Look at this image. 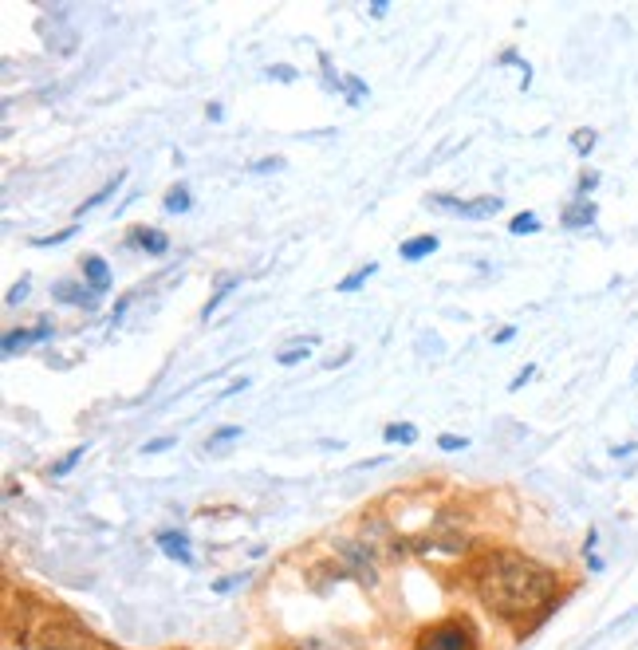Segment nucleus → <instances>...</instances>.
<instances>
[{"instance_id":"obj_1","label":"nucleus","mask_w":638,"mask_h":650,"mask_svg":"<svg viewBox=\"0 0 638 650\" xmlns=\"http://www.w3.org/2000/svg\"><path fill=\"white\" fill-rule=\"evenodd\" d=\"M473 588L477 599L505 622L544 619L555 603V575L513 548L489 552L473 572Z\"/></svg>"},{"instance_id":"obj_2","label":"nucleus","mask_w":638,"mask_h":650,"mask_svg":"<svg viewBox=\"0 0 638 650\" xmlns=\"http://www.w3.org/2000/svg\"><path fill=\"white\" fill-rule=\"evenodd\" d=\"M95 635L84 627V622L56 615V619H44L40 627L32 630L28 650H95Z\"/></svg>"},{"instance_id":"obj_3","label":"nucleus","mask_w":638,"mask_h":650,"mask_svg":"<svg viewBox=\"0 0 638 650\" xmlns=\"http://www.w3.org/2000/svg\"><path fill=\"white\" fill-rule=\"evenodd\" d=\"M414 650H477V635L465 619H445V622H434L418 635Z\"/></svg>"},{"instance_id":"obj_4","label":"nucleus","mask_w":638,"mask_h":650,"mask_svg":"<svg viewBox=\"0 0 638 650\" xmlns=\"http://www.w3.org/2000/svg\"><path fill=\"white\" fill-rule=\"evenodd\" d=\"M331 548H335V556H339L343 572L355 575L359 583H367V588H375V583H379V560L367 552V548H363V540L335 536V540H331Z\"/></svg>"},{"instance_id":"obj_5","label":"nucleus","mask_w":638,"mask_h":650,"mask_svg":"<svg viewBox=\"0 0 638 650\" xmlns=\"http://www.w3.org/2000/svg\"><path fill=\"white\" fill-rule=\"evenodd\" d=\"M359 540H363V548H367L375 560H395V556H403V540L395 536V528H390L382 517H367V520H363Z\"/></svg>"},{"instance_id":"obj_6","label":"nucleus","mask_w":638,"mask_h":650,"mask_svg":"<svg viewBox=\"0 0 638 650\" xmlns=\"http://www.w3.org/2000/svg\"><path fill=\"white\" fill-rule=\"evenodd\" d=\"M430 205H437V209H450V213L465 217V221H485V217L500 213V197H497V194L473 197V201H461V197H450V194H437V197H430Z\"/></svg>"},{"instance_id":"obj_7","label":"nucleus","mask_w":638,"mask_h":650,"mask_svg":"<svg viewBox=\"0 0 638 650\" xmlns=\"http://www.w3.org/2000/svg\"><path fill=\"white\" fill-rule=\"evenodd\" d=\"M52 300H56V304H71V308H87V311L99 308V292L91 288V284H76V280L52 284Z\"/></svg>"},{"instance_id":"obj_8","label":"nucleus","mask_w":638,"mask_h":650,"mask_svg":"<svg viewBox=\"0 0 638 650\" xmlns=\"http://www.w3.org/2000/svg\"><path fill=\"white\" fill-rule=\"evenodd\" d=\"M40 340H52V319L44 316L36 327H28V332H8L4 335V355H16V351H24L28 343H40Z\"/></svg>"},{"instance_id":"obj_9","label":"nucleus","mask_w":638,"mask_h":650,"mask_svg":"<svg viewBox=\"0 0 638 650\" xmlns=\"http://www.w3.org/2000/svg\"><path fill=\"white\" fill-rule=\"evenodd\" d=\"M595 217H599L595 201H591V197H576V201H568V205H563L560 221H563V229H587Z\"/></svg>"},{"instance_id":"obj_10","label":"nucleus","mask_w":638,"mask_h":650,"mask_svg":"<svg viewBox=\"0 0 638 650\" xmlns=\"http://www.w3.org/2000/svg\"><path fill=\"white\" fill-rule=\"evenodd\" d=\"M158 548L170 556V560H178L181 567H194V552H189V536L186 533H158Z\"/></svg>"},{"instance_id":"obj_11","label":"nucleus","mask_w":638,"mask_h":650,"mask_svg":"<svg viewBox=\"0 0 638 650\" xmlns=\"http://www.w3.org/2000/svg\"><path fill=\"white\" fill-rule=\"evenodd\" d=\"M126 245H139L142 253H150V256H162V253H170V237L162 233V229H134L131 237H126Z\"/></svg>"},{"instance_id":"obj_12","label":"nucleus","mask_w":638,"mask_h":650,"mask_svg":"<svg viewBox=\"0 0 638 650\" xmlns=\"http://www.w3.org/2000/svg\"><path fill=\"white\" fill-rule=\"evenodd\" d=\"M84 284H91V288L103 296V292H111V269H107L103 256H84Z\"/></svg>"},{"instance_id":"obj_13","label":"nucleus","mask_w":638,"mask_h":650,"mask_svg":"<svg viewBox=\"0 0 638 650\" xmlns=\"http://www.w3.org/2000/svg\"><path fill=\"white\" fill-rule=\"evenodd\" d=\"M299 650H363L359 638L343 635V630H335V635H312L299 643Z\"/></svg>"},{"instance_id":"obj_14","label":"nucleus","mask_w":638,"mask_h":650,"mask_svg":"<svg viewBox=\"0 0 638 650\" xmlns=\"http://www.w3.org/2000/svg\"><path fill=\"white\" fill-rule=\"evenodd\" d=\"M398 253H403V261H422V256L437 253V237L434 233H418V237H410V241L398 245Z\"/></svg>"},{"instance_id":"obj_15","label":"nucleus","mask_w":638,"mask_h":650,"mask_svg":"<svg viewBox=\"0 0 638 650\" xmlns=\"http://www.w3.org/2000/svg\"><path fill=\"white\" fill-rule=\"evenodd\" d=\"M44 40H48V48H56L60 56H71L79 44V36L68 28V24H56V28H44Z\"/></svg>"},{"instance_id":"obj_16","label":"nucleus","mask_w":638,"mask_h":650,"mask_svg":"<svg viewBox=\"0 0 638 650\" xmlns=\"http://www.w3.org/2000/svg\"><path fill=\"white\" fill-rule=\"evenodd\" d=\"M123 181H126V173H115V181H107V186H103V189H95V194H91V197L84 201V205H79V209H76V217H84V213H91V209H99V205H103V201H107V197H115V189H118V186H123Z\"/></svg>"},{"instance_id":"obj_17","label":"nucleus","mask_w":638,"mask_h":650,"mask_svg":"<svg viewBox=\"0 0 638 650\" xmlns=\"http://www.w3.org/2000/svg\"><path fill=\"white\" fill-rule=\"evenodd\" d=\"M236 284H241V280H236V277H221V280H217V292H213V296H209V300H205V308H202V316H205V319H209V316H213V311H217V308H221V304H225V300H229V296H233V288H236Z\"/></svg>"},{"instance_id":"obj_18","label":"nucleus","mask_w":638,"mask_h":650,"mask_svg":"<svg viewBox=\"0 0 638 650\" xmlns=\"http://www.w3.org/2000/svg\"><path fill=\"white\" fill-rule=\"evenodd\" d=\"M382 437H387L390 445H414L418 442V426L414 422H390L382 429Z\"/></svg>"},{"instance_id":"obj_19","label":"nucleus","mask_w":638,"mask_h":650,"mask_svg":"<svg viewBox=\"0 0 638 650\" xmlns=\"http://www.w3.org/2000/svg\"><path fill=\"white\" fill-rule=\"evenodd\" d=\"M375 272H379V264H375V261H367V264H363V269H355L351 277H343L339 284H335V288H339V292H355V288H363V284H367L371 277H375Z\"/></svg>"},{"instance_id":"obj_20","label":"nucleus","mask_w":638,"mask_h":650,"mask_svg":"<svg viewBox=\"0 0 638 650\" xmlns=\"http://www.w3.org/2000/svg\"><path fill=\"white\" fill-rule=\"evenodd\" d=\"M189 205H194V197H189V186H174L166 194V201H162V209H166V213H186Z\"/></svg>"},{"instance_id":"obj_21","label":"nucleus","mask_w":638,"mask_h":650,"mask_svg":"<svg viewBox=\"0 0 638 650\" xmlns=\"http://www.w3.org/2000/svg\"><path fill=\"white\" fill-rule=\"evenodd\" d=\"M312 343H315V340L288 343V351H280V355H276V363H280V367H296V363H304V359H307V351H312Z\"/></svg>"},{"instance_id":"obj_22","label":"nucleus","mask_w":638,"mask_h":650,"mask_svg":"<svg viewBox=\"0 0 638 650\" xmlns=\"http://www.w3.org/2000/svg\"><path fill=\"white\" fill-rule=\"evenodd\" d=\"M84 453H87V442H79L76 450H68V453H63L56 465H52V477H63V473H71L79 461H84Z\"/></svg>"},{"instance_id":"obj_23","label":"nucleus","mask_w":638,"mask_h":650,"mask_svg":"<svg viewBox=\"0 0 638 650\" xmlns=\"http://www.w3.org/2000/svg\"><path fill=\"white\" fill-rule=\"evenodd\" d=\"M76 233H79V221H76V225H68V229H60V233H52V237H32V249H52V245L71 241Z\"/></svg>"},{"instance_id":"obj_24","label":"nucleus","mask_w":638,"mask_h":650,"mask_svg":"<svg viewBox=\"0 0 638 650\" xmlns=\"http://www.w3.org/2000/svg\"><path fill=\"white\" fill-rule=\"evenodd\" d=\"M508 233H513V237H524V233H540V221H536V213H516L513 221H508Z\"/></svg>"},{"instance_id":"obj_25","label":"nucleus","mask_w":638,"mask_h":650,"mask_svg":"<svg viewBox=\"0 0 638 650\" xmlns=\"http://www.w3.org/2000/svg\"><path fill=\"white\" fill-rule=\"evenodd\" d=\"M233 437H241V426H221V429H213V434H209V445H205V450H221V445H229Z\"/></svg>"},{"instance_id":"obj_26","label":"nucleus","mask_w":638,"mask_h":650,"mask_svg":"<svg viewBox=\"0 0 638 650\" xmlns=\"http://www.w3.org/2000/svg\"><path fill=\"white\" fill-rule=\"evenodd\" d=\"M469 445V437H461V434H442L437 437V450H445V453H458V450H465Z\"/></svg>"},{"instance_id":"obj_27","label":"nucleus","mask_w":638,"mask_h":650,"mask_svg":"<svg viewBox=\"0 0 638 650\" xmlns=\"http://www.w3.org/2000/svg\"><path fill=\"white\" fill-rule=\"evenodd\" d=\"M595 186H599V173H595V170H583L579 181H576V197H587Z\"/></svg>"},{"instance_id":"obj_28","label":"nucleus","mask_w":638,"mask_h":650,"mask_svg":"<svg viewBox=\"0 0 638 650\" xmlns=\"http://www.w3.org/2000/svg\"><path fill=\"white\" fill-rule=\"evenodd\" d=\"M571 146H576L579 154H587L591 146H595V131H591V126H583V131H576V134H571Z\"/></svg>"},{"instance_id":"obj_29","label":"nucleus","mask_w":638,"mask_h":650,"mask_svg":"<svg viewBox=\"0 0 638 650\" xmlns=\"http://www.w3.org/2000/svg\"><path fill=\"white\" fill-rule=\"evenodd\" d=\"M28 292H32V284H28V280L12 284V288H8V296H4V304H8V308H16L20 300H28Z\"/></svg>"},{"instance_id":"obj_30","label":"nucleus","mask_w":638,"mask_h":650,"mask_svg":"<svg viewBox=\"0 0 638 650\" xmlns=\"http://www.w3.org/2000/svg\"><path fill=\"white\" fill-rule=\"evenodd\" d=\"M343 91H347V99H351V103H359V99L367 95V84H363L359 76H347V79H343Z\"/></svg>"},{"instance_id":"obj_31","label":"nucleus","mask_w":638,"mask_h":650,"mask_svg":"<svg viewBox=\"0 0 638 650\" xmlns=\"http://www.w3.org/2000/svg\"><path fill=\"white\" fill-rule=\"evenodd\" d=\"M174 442L178 437H154V442L142 445V453H166V450H174Z\"/></svg>"},{"instance_id":"obj_32","label":"nucleus","mask_w":638,"mask_h":650,"mask_svg":"<svg viewBox=\"0 0 638 650\" xmlns=\"http://www.w3.org/2000/svg\"><path fill=\"white\" fill-rule=\"evenodd\" d=\"M252 173H268V170H284V158H260V162H252L249 166Z\"/></svg>"},{"instance_id":"obj_33","label":"nucleus","mask_w":638,"mask_h":650,"mask_svg":"<svg viewBox=\"0 0 638 650\" xmlns=\"http://www.w3.org/2000/svg\"><path fill=\"white\" fill-rule=\"evenodd\" d=\"M264 76H268V79H280V84H291V79H296V71H291V68H268Z\"/></svg>"},{"instance_id":"obj_34","label":"nucleus","mask_w":638,"mask_h":650,"mask_svg":"<svg viewBox=\"0 0 638 650\" xmlns=\"http://www.w3.org/2000/svg\"><path fill=\"white\" fill-rule=\"evenodd\" d=\"M513 340H516V327H513V324L500 327V332L493 335V343H497V347H500V343H513Z\"/></svg>"},{"instance_id":"obj_35","label":"nucleus","mask_w":638,"mask_h":650,"mask_svg":"<svg viewBox=\"0 0 638 650\" xmlns=\"http://www.w3.org/2000/svg\"><path fill=\"white\" fill-rule=\"evenodd\" d=\"M532 374H536V367H524V371H521V374H516V379H513V382H508V390H521V387H524V382H528V379H532Z\"/></svg>"},{"instance_id":"obj_36","label":"nucleus","mask_w":638,"mask_h":650,"mask_svg":"<svg viewBox=\"0 0 638 650\" xmlns=\"http://www.w3.org/2000/svg\"><path fill=\"white\" fill-rule=\"evenodd\" d=\"M241 580H244V575H229V580H217V591H221V595H225V591H233Z\"/></svg>"},{"instance_id":"obj_37","label":"nucleus","mask_w":638,"mask_h":650,"mask_svg":"<svg viewBox=\"0 0 638 650\" xmlns=\"http://www.w3.org/2000/svg\"><path fill=\"white\" fill-rule=\"evenodd\" d=\"M500 63H513V68H524V63H521V56H516L513 48H508V52H500ZM524 71H528V68H524Z\"/></svg>"},{"instance_id":"obj_38","label":"nucleus","mask_w":638,"mask_h":650,"mask_svg":"<svg viewBox=\"0 0 638 650\" xmlns=\"http://www.w3.org/2000/svg\"><path fill=\"white\" fill-rule=\"evenodd\" d=\"M634 450H638V445H634V442H626V445H615V450H610V453H615V457H631Z\"/></svg>"},{"instance_id":"obj_39","label":"nucleus","mask_w":638,"mask_h":650,"mask_svg":"<svg viewBox=\"0 0 638 650\" xmlns=\"http://www.w3.org/2000/svg\"><path fill=\"white\" fill-rule=\"evenodd\" d=\"M205 115H209V118H213V123H217V118L225 115V107H221V103H209V107H205Z\"/></svg>"},{"instance_id":"obj_40","label":"nucleus","mask_w":638,"mask_h":650,"mask_svg":"<svg viewBox=\"0 0 638 650\" xmlns=\"http://www.w3.org/2000/svg\"><path fill=\"white\" fill-rule=\"evenodd\" d=\"M126 308H131V296H123V300H118V304H115V316H111V319H123V311H126Z\"/></svg>"},{"instance_id":"obj_41","label":"nucleus","mask_w":638,"mask_h":650,"mask_svg":"<svg viewBox=\"0 0 638 650\" xmlns=\"http://www.w3.org/2000/svg\"><path fill=\"white\" fill-rule=\"evenodd\" d=\"M371 16H387V0H375V4H371Z\"/></svg>"},{"instance_id":"obj_42","label":"nucleus","mask_w":638,"mask_h":650,"mask_svg":"<svg viewBox=\"0 0 638 650\" xmlns=\"http://www.w3.org/2000/svg\"><path fill=\"white\" fill-rule=\"evenodd\" d=\"M244 387H249V379H236V382H233V387H229V390H225V398H229V395H236V390H244Z\"/></svg>"},{"instance_id":"obj_43","label":"nucleus","mask_w":638,"mask_h":650,"mask_svg":"<svg viewBox=\"0 0 638 650\" xmlns=\"http://www.w3.org/2000/svg\"><path fill=\"white\" fill-rule=\"evenodd\" d=\"M595 544H599V533H587V544H583V552H595Z\"/></svg>"}]
</instances>
